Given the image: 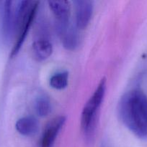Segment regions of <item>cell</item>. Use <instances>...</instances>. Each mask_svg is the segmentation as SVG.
I'll list each match as a JSON object with an SVG mask.
<instances>
[{
    "instance_id": "obj_2",
    "label": "cell",
    "mask_w": 147,
    "mask_h": 147,
    "mask_svg": "<svg viewBox=\"0 0 147 147\" xmlns=\"http://www.w3.org/2000/svg\"><path fill=\"white\" fill-rule=\"evenodd\" d=\"M105 91L106 79L103 78L82 110L81 116V126L86 139H92L95 134L98 111L103 102Z\"/></svg>"
},
{
    "instance_id": "obj_3",
    "label": "cell",
    "mask_w": 147,
    "mask_h": 147,
    "mask_svg": "<svg viewBox=\"0 0 147 147\" xmlns=\"http://www.w3.org/2000/svg\"><path fill=\"white\" fill-rule=\"evenodd\" d=\"M37 8H38L37 1H30V4L24 11L23 15L22 16L17 25V30H16L15 36L17 34V37H16L12 50L11 57H14V55H16L22 46L30 30V26L36 15Z\"/></svg>"
},
{
    "instance_id": "obj_9",
    "label": "cell",
    "mask_w": 147,
    "mask_h": 147,
    "mask_svg": "<svg viewBox=\"0 0 147 147\" xmlns=\"http://www.w3.org/2000/svg\"><path fill=\"white\" fill-rule=\"evenodd\" d=\"M34 56L38 61L46 60L53 53V46L48 40L40 38L33 43Z\"/></svg>"
},
{
    "instance_id": "obj_8",
    "label": "cell",
    "mask_w": 147,
    "mask_h": 147,
    "mask_svg": "<svg viewBox=\"0 0 147 147\" xmlns=\"http://www.w3.org/2000/svg\"><path fill=\"white\" fill-rule=\"evenodd\" d=\"M15 128L17 132L21 135L25 136H33L38 130V122L33 116H25L17 121Z\"/></svg>"
},
{
    "instance_id": "obj_10",
    "label": "cell",
    "mask_w": 147,
    "mask_h": 147,
    "mask_svg": "<svg viewBox=\"0 0 147 147\" xmlns=\"http://www.w3.org/2000/svg\"><path fill=\"white\" fill-rule=\"evenodd\" d=\"M69 82V73L66 71L60 72L51 76L49 80V84L53 88L62 90L66 88Z\"/></svg>"
},
{
    "instance_id": "obj_7",
    "label": "cell",
    "mask_w": 147,
    "mask_h": 147,
    "mask_svg": "<svg viewBox=\"0 0 147 147\" xmlns=\"http://www.w3.org/2000/svg\"><path fill=\"white\" fill-rule=\"evenodd\" d=\"M48 6L56 17V23H65L70 21L71 4L69 1H48Z\"/></svg>"
},
{
    "instance_id": "obj_11",
    "label": "cell",
    "mask_w": 147,
    "mask_h": 147,
    "mask_svg": "<svg viewBox=\"0 0 147 147\" xmlns=\"http://www.w3.org/2000/svg\"><path fill=\"white\" fill-rule=\"evenodd\" d=\"M35 110L40 117H46L50 111V102L47 97L40 96L35 101Z\"/></svg>"
},
{
    "instance_id": "obj_4",
    "label": "cell",
    "mask_w": 147,
    "mask_h": 147,
    "mask_svg": "<svg viewBox=\"0 0 147 147\" xmlns=\"http://www.w3.org/2000/svg\"><path fill=\"white\" fill-rule=\"evenodd\" d=\"M75 9L76 27L79 30H84L89 24L93 13L94 3L88 0L74 1Z\"/></svg>"
},
{
    "instance_id": "obj_6",
    "label": "cell",
    "mask_w": 147,
    "mask_h": 147,
    "mask_svg": "<svg viewBox=\"0 0 147 147\" xmlns=\"http://www.w3.org/2000/svg\"><path fill=\"white\" fill-rule=\"evenodd\" d=\"M56 29L63 47L66 50H75L79 43V37L76 27L72 25L69 21L65 23H56Z\"/></svg>"
},
{
    "instance_id": "obj_5",
    "label": "cell",
    "mask_w": 147,
    "mask_h": 147,
    "mask_svg": "<svg viewBox=\"0 0 147 147\" xmlns=\"http://www.w3.org/2000/svg\"><path fill=\"white\" fill-rule=\"evenodd\" d=\"M66 122V117L59 116L50 121L45 127L41 139V147H53L61 129Z\"/></svg>"
},
{
    "instance_id": "obj_1",
    "label": "cell",
    "mask_w": 147,
    "mask_h": 147,
    "mask_svg": "<svg viewBox=\"0 0 147 147\" xmlns=\"http://www.w3.org/2000/svg\"><path fill=\"white\" fill-rule=\"evenodd\" d=\"M122 123L139 138L147 136V97L140 90L127 92L120 98L118 107Z\"/></svg>"
}]
</instances>
